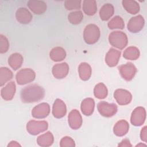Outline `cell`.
<instances>
[{
	"mask_svg": "<svg viewBox=\"0 0 147 147\" xmlns=\"http://www.w3.org/2000/svg\"><path fill=\"white\" fill-rule=\"evenodd\" d=\"M21 99L24 103H33L42 99L45 96V90L38 84L26 86L21 91Z\"/></svg>",
	"mask_w": 147,
	"mask_h": 147,
	"instance_id": "6da1fadb",
	"label": "cell"
},
{
	"mask_svg": "<svg viewBox=\"0 0 147 147\" xmlns=\"http://www.w3.org/2000/svg\"><path fill=\"white\" fill-rule=\"evenodd\" d=\"M110 44L119 49H123L127 44L128 39L127 35L121 31L112 32L109 36Z\"/></svg>",
	"mask_w": 147,
	"mask_h": 147,
	"instance_id": "7a4b0ae2",
	"label": "cell"
},
{
	"mask_svg": "<svg viewBox=\"0 0 147 147\" xmlns=\"http://www.w3.org/2000/svg\"><path fill=\"white\" fill-rule=\"evenodd\" d=\"M100 36V29L95 24L87 25L84 30L83 38L88 44H93L96 42Z\"/></svg>",
	"mask_w": 147,
	"mask_h": 147,
	"instance_id": "3957f363",
	"label": "cell"
},
{
	"mask_svg": "<svg viewBox=\"0 0 147 147\" xmlns=\"http://www.w3.org/2000/svg\"><path fill=\"white\" fill-rule=\"evenodd\" d=\"M48 123L45 121H29L26 124V130L32 135H37L48 129Z\"/></svg>",
	"mask_w": 147,
	"mask_h": 147,
	"instance_id": "277c9868",
	"label": "cell"
},
{
	"mask_svg": "<svg viewBox=\"0 0 147 147\" xmlns=\"http://www.w3.org/2000/svg\"><path fill=\"white\" fill-rule=\"evenodd\" d=\"M36 78L34 71L30 68H24L20 70L16 74V79L17 83L24 85L33 82Z\"/></svg>",
	"mask_w": 147,
	"mask_h": 147,
	"instance_id": "5b68a950",
	"label": "cell"
},
{
	"mask_svg": "<svg viewBox=\"0 0 147 147\" xmlns=\"http://www.w3.org/2000/svg\"><path fill=\"white\" fill-rule=\"evenodd\" d=\"M99 114L105 117H111L117 112L118 108L114 103H109L106 102H100L97 105Z\"/></svg>",
	"mask_w": 147,
	"mask_h": 147,
	"instance_id": "8992f818",
	"label": "cell"
},
{
	"mask_svg": "<svg viewBox=\"0 0 147 147\" xmlns=\"http://www.w3.org/2000/svg\"><path fill=\"white\" fill-rule=\"evenodd\" d=\"M118 70L121 76L126 81L133 79L137 72V68L131 63H127L118 67Z\"/></svg>",
	"mask_w": 147,
	"mask_h": 147,
	"instance_id": "52a82bcc",
	"label": "cell"
},
{
	"mask_svg": "<svg viewBox=\"0 0 147 147\" xmlns=\"http://www.w3.org/2000/svg\"><path fill=\"white\" fill-rule=\"evenodd\" d=\"M146 119V111L142 107H136L131 113L130 121L132 125L138 126L142 125Z\"/></svg>",
	"mask_w": 147,
	"mask_h": 147,
	"instance_id": "ba28073f",
	"label": "cell"
},
{
	"mask_svg": "<svg viewBox=\"0 0 147 147\" xmlns=\"http://www.w3.org/2000/svg\"><path fill=\"white\" fill-rule=\"evenodd\" d=\"M114 97L117 102L120 105H126L130 103L132 99L131 93L125 89H117L114 93Z\"/></svg>",
	"mask_w": 147,
	"mask_h": 147,
	"instance_id": "9c48e42d",
	"label": "cell"
},
{
	"mask_svg": "<svg viewBox=\"0 0 147 147\" xmlns=\"http://www.w3.org/2000/svg\"><path fill=\"white\" fill-rule=\"evenodd\" d=\"M145 24V20L144 17L138 15L132 17L129 21L127 24V29L131 33H138L144 27Z\"/></svg>",
	"mask_w": 147,
	"mask_h": 147,
	"instance_id": "30bf717a",
	"label": "cell"
},
{
	"mask_svg": "<svg viewBox=\"0 0 147 147\" xmlns=\"http://www.w3.org/2000/svg\"><path fill=\"white\" fill-rule=\"evenodd\" d=\"M49 113V105L47 103H41L32 109V115L35 118L42 119L46 118Z\"/></svg>",
	"mask_w": 147,
	"mask_h": 147,
	"instance_id": "8fae6325",
	"label": "cell"
},
{
	"mask_svg": "<svg viewBox=\"0 0 147 147\" xmlns=\"http://www.w3.org/2000/svg\"><path fill=\"white\" fill-rule=\"evenodd\" d=\"M68 119V124L71 129L76 130L82 126L83 120L82 116L78 110L76 109L72 110L69 113Z\"/></svg>",
	"mask_w": 147,
	"mask_h": 147,
	"instance_id": "7c38bea8",
	"label": "cell"
},
{
	"mask_svg": "<svg viewBox=\"0 0 147 147\" xmlns=\"http://www.w3.org/2000/svg\"><path fill=\"white\" fill-rule=\"evenodd\" d=\"M69 66L67 63L56 64L52 67V72L56 79H63L68 74Z\"/></svg>",
	"mask_w": 147,
	"mask_h": 147,
	"instance_id": "4fadbf2b",
	"label": "cell"
},
{
	"mask_svg": "<svg viewBox=\"0 0 147 147\" xmlns=\"http://www.w3.org/2000/svg\"><path fill=\"white\" fill-rule=\"evenodd\" d=\"M67 113V108L65 103L60 99H56L53 105L52 114L57 118L63 117Z\"/></svg>",
	"mask_w": 147,
	"mask_h": 147,
	"instance_id": "5bb4252c",
	"label": "cell"
},
{
	"mask_svg": "<svg viewBox=\"0 0 147 147\" xmlns=\"http://www.w3.org/2000/svg\"><path fill=\"white\" fill-rule=\"evenodd\" d=\"M27 5L29 9L34 14L40 15L47 10V4L42 1H29Z\"/></svg>",
	"mask_w": 147,
	"mask_h": 147,
	"instance_id": "9a60e30c",
	"label": "cell"
},
{
	"mask_svg": "<svg viewBox=\"0 0 147 147\" xmlns=\"http://www.w3.org/2000/svg\"><path fill=\"white\" fill-rule=\"evenodd\" d=\"M16 17L20 24H27L32 21L33 16L26 7H20L16 13Z\"/></svg>",
	"mask_w": 147,
	"mask_h": 147,
	"instance_id": "2e32d148",
	"label": "cell"
},
{
	"mask_svg": "<svg viewBox=\"0 0 147 147\" xmlns=\"http://www.w3.org/2000/svg\"><path fill=\"white\" fill-rule=\"evenodd\" d=\"M121 52L111 48L106 55L105 61L108 66L110 67H114L118 64Z\"/></svg>",
	"mask_w": 147,
	"mask_h": 147,
	"instance_id": "e0dca14e",
	"label": "cell"
},
{
	"mask_svg": "<svg viewBox=\"0 0 147 147\" xmlns=\"http://www.w3.org/2000/svg\"><path fill=\"white\" fill-rule=\"evenodd\" d=\"M16 84L14 82H9L4 87L1 89V95L3 99L5 100H11L16 93Z\"/></svg>",
	"mask_w": 147,
	"mask_h": 147,
	"instance_id": "ac0fdd59",
	"label": "cell"
},
{
	"mask_svg": "<svg viewBox=\"0 0 147 147\" xmlns=\"http://www.w3.org/2000/svg\"><path fill=\"white\" fill-rule=\"evenodd\" d=\"M129 125L128 122L122 119L118 121L114 126L113 131L114 133L117 136H123L125 135L129 131Z\"/></svg>",
	"mask_w": 147,
	"mask_h": 147,
	"instance_id": "d6986e66",
	"label": "cell"
},
{
	"mask_svg": "<svg viewBox=\"0 0 147 147\" xmlns=\"http://www.w3.org/2000/svg\"><path fill=\"white\" fill-rule=\"evenodd\" d=\"M95 102L92 98H87L84 99L81 103V110L82 113L86 115H91L94 110Z\"/></svg>",
	"mask_w": 147,
	"mask_h": 147,
	"instance_id": "ffe728a7",
	"label": "cell"
},
{
	"mask_svg": "<svg viewBox=\"0 0 147 147\" xmlns=\"http://www.w3.org/2000/svg\"><path fill=\"white\" fill-rule=\"evenodd\" d=\"M114 8L111 3L104 4L99 10V16L102 20L107 21L114 14Z\"/></svg>",
	"mask_w": 147,
	"mask_h": 147,
	"instance_id": "44dd1931",
	"label": "cell"
},
{
	"mask_svg": "<svg viewBox=\"0 0 147 147\" xmlns=\"http://www.w3.org/2000/svg\"><path fill=\"white\" fill-rule=\"evenodd\" d=\"M79 75L80 78L84 81L88 80L91 76V66L87 63L83 62L80 64L78 68Z\"/></svg>",
	"mask_w": 147,
	"mask_h": 147,
	"instance_id": "7402d4cb",
	"label": "cell"
},
{
	"mask_svg": "<svg viewBox=\"0 0 147 147\" xmlns=\"http://www.w3.org/2000/svg\"><path fill=\"white\" fill-rule=\"evenodd\" d=\"M82 8L86 14L93 16L97 11L96 2L95 0H84L83 1Z\"/></svg>",
	"mask_w": 147,
	"mask_h": 147,
	"instance_id": "603a6c76",
	"label": "cell"
},
{
	"mask_svg": "<svg viewBox=\"0 0 147 147\" xmlns=\"http://www.w3.org/2000/svg\"><path fill=\"white\" fill-rule=\"evenodd\" d=\"M122 3L123 8L131 14H136L140 11L139 4L136 1L123 0Z\"/></svg>",
	"mask_w": 147,
	"mask_h": 147,
	"instance_id": "cb8c5ba5",
	"label": "cell"
},
{
	"mask_svg": "<svg viewBox=\"0 0 147 147\" xmlns=\"http://www.w3.org/2000/svg\"><path fill=\"white\" fill-rule=\"evenodd\" d=\"M22 63L23 57L18 53H14L11 54L8 59V63L14 70H17L20 68L22 65Z\"/></svg>",
	"mask_w": 147,
	"mask_h": 147,
	"instance_id": "d4e9b609",
	"label": "cell"
},
{
	"mask_svg": "<svg viewBox=\"0 0 147 147\" xmlns=\"http://www.w3.org/2000/svg\"><path fill=\"white\" fill-rule=\"evenodd\" d=\"M49 56L51 59L54 61H60L65 58L66 52L63 48L57 47L51 50Z\"/></svg>",
	"mask_w": 147,
	"mask_h": 147,
	"instance_id": "484cf974",
	"label": "cell"
},
{
	"mask_svg": "<svg viewBox=\"0 0 147 147\" xmlns=\"http://www.w3.org/2000/svg\"><path fill=\"white\" fill-rule=\"evenodd\" d=\"M53 141V136L50 131L40 136L37 139V144L41 146H49L52 145Z\"/></svg>",
	"mask_w": 147,
	"mask_h": 147,
	"instance_id": "4316f807",
	"label": "cell"
},
{
	"mask_svg": "<svg viewBox=\"0 0 147 147\" xmlns=\"http://www.w3.org/2000/svg\"><path fill=\"white\" fill-rule=\"evenodd\" d=\"M140 55L139 49L136 47H129L126 48L123 53L125 59L130 60H137Z\"/></svg>",
	"mask_w": 147,
	"mask_h": 147,
	"instance_id": "83f0119b",
	"label": "cell"
},
{
	"mask_svg": "<svg viewBox=\"0 0 147 147\" xmlns=\"http://www.w3.org/2000/svg\"><path fill=\"white\" fill-rule=\"evenodd\" d=\"M94 94L96 98L100 99L106 98L108 94L106 86L103 83L97 84L94 87Z\"/></svg>",
	"mask_w": 147,
	"mask_h": 147,
	"instance_id": "f1b7e54d",
	"label": "cell"
},
{
	"mask_svg": "<svg viewBox=\"0 0 147 147\" xmlns=\"http://www.w3.org/2000/svg\"><path fill=\"white\" fill-rule=\"evenodd\" d=\"M12 71L7 67L0 68V86H3L7 82L13 78Z\"/></svg>",
	"mask_w": 147,
	"mask_h": 147,
	"instance_id": "f546056e",
	"label": "cell"
},
{
	"mask_svg": "<svg viewBox=\"0 0 147 147\" xmlns=\"http://www.w3.org/2000/svg\"><path fill=\"white\" fill-rule=\"evenodd\" d=\"M108 26L110 29H123L125 27V24L123 19L118 16H115L113 17L108 23Z\"/></svg>",
	"mask_w": 147,
	"mask_h": 147,
	"instance_id": "4dcf8cb0",
	"label": "cell"
},
{
	"mask_svg": "<svg viewBox=\"0 0 147 147\" xmlns=\"http://www.w3.org/2000/svg\"><path fill=\"white\" fill-rule=\"evenodd\" d=\"M83 19V14L81 11H75L70 13L68 16L69 22L74 25L80 24Z\"/></svg>",
	"mask_w": 147,
	"mask_h": 147,
	"instance_id": "1f68e13d",
	"label": "cell"
},
{
	"mask_svg": "<svg viewBox=\"0 0 147 147\" xmlns=\"http://www.w3.org/2000/svg\"><path fill=\"white\" fill-rule=\"evenodd\" d=\"M80 0H67L64 2V6L68 10L80 9L81 7Z\"/></svg>",
	"mask_w": 147,
	"mask_h": 147,
	"instance_id": "d6a6232c",
	"label": "cell"
},
{
	"mask_svg": "<svg viewBox=\"0 0 147 147\" xmlns=\"http://www.w3.org/2000/svg\"><path fill=\"white\" fill-rule=\"evenodd\" d=\"M9 48V42L7 38L3 35L0 34V53H6Z\"/></svg>",
	"mask_w": 147,
	"mask_h": 147,
	"instance_id": "836d02e7",
	"label": "cell"
},
{
	"mask_svg": "<svg viewBox=\"0 0 147 147\" xmlns=\"http://www.w3.org/2000/svg\"><path fill=\"white\" fill-rule=\"evenodd\" d=\"M60 146H69L74 147L75 146V144L74 140L70 137L65 136L62 138L60 143Z\"/></svg>",
	"mask_w": 147,
	"mask_h": 147,
	"instance_id": "e575fe53",
	"label": "cell"
},
{
	"mask_svg": "<svg viewBox=\"0 0 147 147\" xmlns=\"http://www.w3.org/2000/svg\"><path fill=\"white\" fill-rule=\"evenodd\" d=\"M140 137H141V140H142L144 142H146L147 141V134H146V126H144L141 131V133H140Z\"/></svg>",
	"mask_w": 147,
	"mask_h": 147,
	"instance_id": "d590c367",
	"label": "cell"
},
{
	"mask_svg": "<svg viewBox=\"0 0 147 147\" xmlns=\"http://www.w3.org/2000/svg\"><path fill=\"white\" fill-rule=\"evenodd\" d=\"M118 146H131V145L130 143V141L127 139L123 140L120 144H119Z\"/></svg>",
	"mask_w": 147,
	"mask_h": 147,
	"instance_id": "8d00e7d4",
	"label": "cell"
},
{
	"mask_svg": "<svg viewBox=\"0 0 147 147\" xmlns=\"http://www.w3.org/2000/svg\"><path fill=\"white\" fill-rule=\"evenodd\" d=\"M20 146L21 145L16 141H12L10 142V144H8L7 146Z\"/></svg>",
	"mask_w": 147,
	"mask_h": 147,
	"instance_id": "74e56055",
	"label": "cell"
}]
</instances>
